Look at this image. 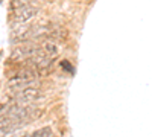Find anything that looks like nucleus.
Returning a JSON list of instances; mask_svg holds the SVG:
<instances>
[{
  "label": "nucleus",
  "mask_w": 152,
  "mask_h": 137,
  "mask_svg": "<svg viewBox=\"0 0 152 137\" xmlns=\"http://www.w3.org/2000/svg\"><path fill=\"white\" fill-rule=\"evenodd\" d=\"M15 99L17 102L20 104H31V102H37V101H41V99H44V95L41 90L35 89V87H28V89H23L20 90L17 95H15Z\"/></svg>",
  "instance_id": "nucleus-1"
},
{
  "label": "nucleus",
  "mask_w": 152,
  "mask_h": 137,
  "mask_svg": "<svg viewBox=\"0 0 152 137\" xmlns=\"http://www.w3.org/2000/svg\"><path fill=\"white\" fill-rule=\"evenodd\" d=\"M37 12H38V9H37L34 5L28 3V5H24V6L20 8V9H15L14 18H15V21H18V23H26V21H29L31 18H34V17L37 15Z\"/></svg>",
  "instance_id": "nucleus-2"
},
{
  "label": "nucleus",
  "mask_w": 152,
  "mask_h": 137,
  "mask_svg": "<svg viewBox=\"0 0 152 137\" xmlns=\"http://www.w3.org/2000/svg\"><path fill=\"white\" fill-rule=\"evenodd\" d=\"M31 137H55V136H53L52 128L44 127V128H40V130L34 131V133L31 134Z\"/></svg>",
  "instance_id": "nucleus-3"
}]
</instances>
